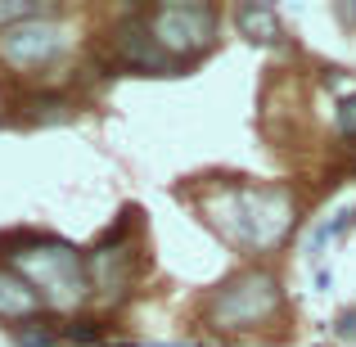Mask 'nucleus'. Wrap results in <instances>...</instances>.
I'll use <instances>...</instances> for the list:
<instances>
[{
    "label": "nucleus",
    "instance_id": "obj_9",
    "mask_svg": "<svg viewBox=\"0 0 356 347\" xmlns=\"http://www.w3.org/2000/svg\"><path fill=\"white\" fill-rule=\"evenodd\" d=\"M235 23H239V32L248 36V41H261V45L280 41V18H275L270 5H239Z\"/></svg>",
    "mask_w": 356,
    "mask_h": 347
},
{
    "label": "nucleus",
    "instance_id": "obj_15",
    "mask_svg": "<svg viewBox=\"0 0 356 347\" xmlns=\"http://www.w3.org/2000/svg\"><path fill=\"white\" fill-rule=\"evenodd\" d=\"M68 339L72 343H99V325H72Z\"/></svg>",
    "mask_w": 356,
    "mask_h": 347
},
{
    "label": "nucleus",
    "instance_id": "obj_14",
    "mask_svg": "<svg viewBox=\"0 0 356 347\" xmlns=\"http://www.w3.org/2000/svg\"><path fill=\"white\" fill-rule=\"evenodd\" d=\"M334 122H339V131H343V136H356V95H348V99L339 104Z\"/></svg>",
    "mask_w": 356,
    "mask_h": 347
},
{
    "label": "nucleus",
    "instance_id": "obj_2",
    "mask_svg": "<svg viewBox=\"0 0 356 347\" xmlns=\"http://www.w3.org/2000/svg\"><path fill=\"white\" fill-rule=\"evenodd\" d=\"M212 212V221L248 248H275L293 226V199L284 190H230Z\"/></svg>",
    "mask_w": 356,
    "mask_h": 347
},
{
    "label": "nucleus",
    "instance_id": "obj_17",
    "mask_svg": "<svg viewBox=\"0 0 356 347\" xmlns=\"http://www.w3.org/2000/svg\"><path fill=\"white\" fill-rule=\"evenodd\" d=\"M154 347H172V343H154Z\"/></svg>",
    "mask_w": 356,
    "mask_h": 347
},
{
    "label": "nucleus",
    "instance_id": "obj_12",
    "mask_svg": "<svg viewBox=\"0 0 356 347\" xmlns=\"http://www.w3.org/2000/svg\"><path fill=\"white\" fill-rule=\"evenodd\" d=\"M32 108H36V113H32L36 122H68L72 118V108L63 104V99H36Z\"/></svg>",
    "mask_w": 356,
    "mask_h": 347
},
{
    "label": "nucleus",
    "instance_id": "obj_3",
    "mask_svg": "<svg viewBox=\"0 0 356 347\" xmlns=\"http://www.w3.org/2000/svg\"><path fill=\"white\" fill-rule=\"evenodd\" d=\"M154 41L172 54L176 63L203 54L217 41V9L203 5V0H172V5H158L145 14Z\"/></svg>",
    "mask_w": 356,
    "mask_h": 347
},
{
    "label": "nucleus",
    "instance_id": "obj_8",
    "mask_svg": "<svg viewBox=\"0 0 356 347\" xmlns=\"http://www.w3.org/2000/svg\"><path fill=\"white\" fill-rule=\"evenodd\" d=\"M41 307H45L41 293H36L23 275L0 266V321H32Z\"/></svg>",
    "mask_w": 356,
    "mask_h": 347
},
{
    "label": "nucleus",
    "instance_id": "obj_10",
    "mask_svg": "<svg viewBox=\"0 0 356 347\" xmlns=\"http://www.w3.org/2000/svg\"><path fill=\"white\" fill-rule=\"evenodd\" d=\"M32 18H41V9L32 5V0H0V27H18V23H32Z\"/></svg>",
    "mask_w": 356,
    "mask_h": 347
},
{
    "label": "nucleus",
    "instance_id": "obj_6",
    "mask_svg": "<svg viewBox=\"0 0 356 347\" xmlns=\"http://www.w3.org/2000/svg\"><path fill=\"white\" fill-rule=\"evenodd\" d=\"M113 50H118V59L136 72H158V77H172L176 72V59L154 41L145 18H122L113 27Z\"/></svg>",
    "mask_w": 356,
    "mask_h": 347
},
{
    "label": "nucleus",
    "instance_id": "obj_4",
    "mask_svg": "<svg viewBox=\"0 0 356 347\" xmlns=\"http://www.w3.org/2000/svg\"><path fill=\"white\" fill-rule=\"evenodd\" d=\"M280 312V284L270 271H243L230 284H221L212 302V325L217 330H252Z\"/></svg>",
    "mask_w": 356,
    "mask_h": 347
},
{
    "label": "nucleus",
    "instance_id": "obj_16",
    "mask_svg": "<svg viewBox=\"0 0 356 347\" xmlns=\"http://www.w3.org/2000/svg\"><path fill=\"white\" fill-rule=\"evenodd\" d=\"M339 339H356V312L339 316Z\"/></svg>",
    "mask_w": 356,
    "mask_h": 347
},
{
    "label": "nucleus",
    "instance_id": "obj_5",
    "mask_svg": "<svg viewBox=\"0 0 356 347\" xmlns=\"http://www.w3.org/2000/svg\"><path fill=\"white\" fill-rule=\"evenodd\" d=\"M59 50H63V27L59 23H41V18L18 23V27H9V32L0 36V54H5L14 68H41V63H50Z\"/></svg>",
    "mask_w": 356,
    "mask_h": 347
},
{
    "label": "nucleus",
    "instance_id": "obj_13",
    "mask_svg": "<svg viewBox=\"0 0 356 347\" xmlns=\"http://www.w3.org/2000/svg\"><path fill=\"white\" fill-rule=\"evenodd\" d=\"M14 343L18 347H54V330H18Z\"/></svg>",
    "mask_w": 356,
    "mask_h": 347
},
{
    "label": "nucleus",
    "instance_id": "obj_7",
    "mask_svg": "<svg viewBox=\"0 0 356 347\" xmlns=\"http://www.w3.org/2000/svg\"><path fill=\"white\" fill-rule=\"evenodd\" d=\"M90 284L104 289L108 298H113V293H127V284H131V252L104 239V248L90 257Z\"/></svg>",
    "mask_w": 356,
    "mask_h": 347
},
{
    "label": "nucleus",
    "instance_id": "obj_11",
    "mask_svg": "<svg viewBox=\"0 0 356 347\" xmlns=\"http://www.w3.org/2000/svg\"><path fill=\"white\" fill-rule=\"evenodd\" d=\"M343 230H348V217H334V221H325V226H316L312 243H307V257H321V252H325V243H330V239H339Z\"/></svg>",
    "mask_w": 356,
    "mask_h": 347
},
{
    "label": "nucleus",
    "instance_id": "obj_1",
    "mask_svg": "<svg viewBox=\"0 0 356 347\" xmlns=\"http://www.w3.org/2000/svg\"><path fill=\"white\" fill-rule=\"evenodd\" d=\"M0 248L9 252V266L41 293L50 307H77L90 289V271L81 266L77 248L63 239H36V234H9Z\"/></svg>",
    "mask_w": 356,
    "mask_h": 347
}]
</instances>
